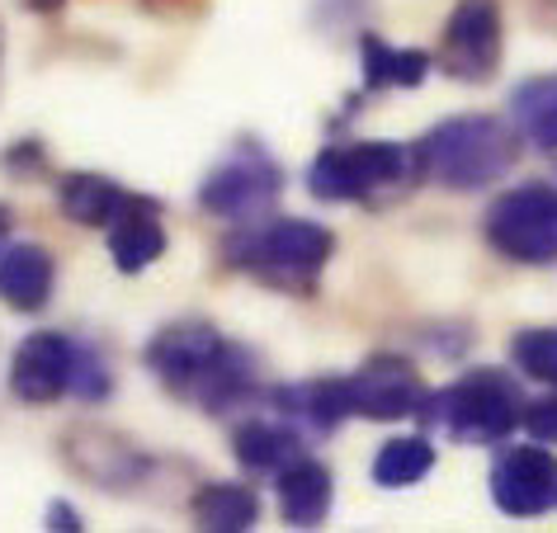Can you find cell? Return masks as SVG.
Instances as JSON below:
<instances>
[{
  "mask_svg": "<svg viewBox=\"0 0 557 533\" xmlns=\"http://www.w3.org/2000/svg\"><path fill=\"white\" fill-rule=\"evenodd\" d=\"M278 194H284V171L274 165L270 151L246 142V147H236L218 171H208L199 203H203V213H213L222 222H242L246 227V222H256Z\"/></svg>",
  "mask_w": 557,
  "mask_h": 533,
  "instance_id": "cell-7",
  "label": "cell"
},
{
  "mask_svg": "<svg viewBox=\"0 0 557 533\" xmlns=\"http://www.w3.org/2000/svg\"><path fill=\"white\" fill-rule=\"evenodd\" d=\"M430 468H435V444L425 434H401V439H387L373 458V482L383 491H407L416 482H425Z\"/></svg>",
  "mask_w": 557,
  "mask_h": 533,
  "instance_id": "cell-21",
  "label": "cell"
},
{
  "mask_svg": "<svg viewBox=\"0 0 557 533\" xmlns=\"http://www.w3.org/2000/svg\"><path fill=\"white\" fill-rule=\"evenodd\" d=\"M486 246L510 264H557V189L543 179L496 194L482 218Z\"/></svg>",
  "mask_w": 557,
  "mask_h": 533,
  "instance_id": "cell-6",
  "label": "cell"
},
{
  "mask_svg": "<svg viewBox=\"0 0 557 533\" xmlns=\"http://www.w3.org/2000/svg\"><path fill=\"white\" fill-rule=\"evenodd\" d=\"M24 5H29V10H58L62 0H24Z\"/></svg>",
  "mask_w": 557,
  "mask_h": 533,
  "instance_id": "cell-26",
  "label": "cell"
},
{
  "mask_svg": "<svg viewBox=\"0 0 557 533\" xmlns=\"http://www.w3.org/2000/svg\"><path fill=\"white\" fill-rule=\"evenodd\" d=\"M109 256H114L119 274H143L165 256V222L157 203L128 199V208L109 222Z\"/></svg>",
  "mask_w": 557,
  "mask_h": 533,
  "instance_id": "cell-13",
  "label": "cell"
},
{
  "mask_svg": "<svg viewBox=\"0 0 557 533\" xmlns=\"http://www.w3.org/2000/svg\"><path fill=\"white\" fill-rule=\"evenodd\" d=\"M76 355H81V345L58 331H38L29 340H20L15 359H10V392L29 406L62 401L76 377Z\"/></svg>",
  "mask_w": 557,
  "mask_h": 533,
  "instance_id": "cell-11",
  "label": "cell"
},
{
  "mask_svg": "<svg viewBox=\"0 0 557 533\" xmlns=\"http://www.w3.org/2000/svg\"><path fill=\"white\" fill-rule=\"evenodd\" d=\"M421 416L458 444H500L524 420V392L506 369H472L430 397Z\"/></svg>",
  "mask_w": 557,
  "mask_h": 533,
  "instance_id": "cell-4",
  "label": "cell"
},
{
  "mask_svg": "<svg viewBox=\"0 0 557 533\" xmlns=\"http://www.w3.org/2000/svg\"><path fill=\"white\" fill-rule=\"evenodd\" d=\"M359 62H364V90H416L430 76V52L393 48L379 34L359 38Z\"/></svg>",
  "mask_w": 557,
  "mask_h": 533,
  "instance_id": "cell-18",
  "label": "cell"
},
{
  "mask_svg": "<svg viewBox=\"0 0 557 533\" xmlns=\"http://www.w3.org/2000/svg\"><path fill=\"white\" fill-rule=\"evenodd\" d=\"M421 161L407 142H336L308 165V189L322 203H369L411 189Z\"/></svg>",
  "mask_w": 557,
  "mask_h": 533,
  "instance_id": "cell-5",
  "label": "cell"
},
{
  "mask_svg": "<svg viewBox=\"0 0 557 533\" xmlns=\"http://www.w3.org/2000/svg\"><path fill=\"white\" fill-rule=\"evenodd\" d=\"M133 194L119 185V179H109V175H90V171H81V175H66L62 179V189H58V203H62V213L76 222V227H95V232H109V222H114L123 208H128Z\"/></svg>",
  "mask_w": 557,
  "mask_h": 533,
  "instance_id": "cell-17",
  "label": "cell"
},
{
  "mask_svg": "<svg viewBox=\"0 0 557 533\" xmlns=\"http://www.w3.org/2000/svg\"><path fill=\"white\" fill-rule=\"evenodd\" d=\"M520 128L496 114H458L435 123L421 142H416V161H421V179L454 194L486 189L506 179L520 161Z\"/></svg>",
  "mask_w": 557,
  "mask_h": 533,
  "instance_id": "cell-2",
  "label": "cell"
},
{
  "mask_svg": "<svg viewBox=\"0 0 557 533\" xmlns=\"http://www.w3.org/2000/svg\"><path fill=\"white\" fill-rule=\"evenodd\" d=\"M553 157H557V147H553Z\"/></svg>",
  "mask_w": 557,
  "mask_h": 533,
  "instance_id": "cell-28",
  "label": "cell"
},
{
  "mask_svg": "<svg viewBox=\"0 0 557 533\" xmlns=\"http://www.w3.org/2000/svg\"><path fill=\"white\" fill-rule=\"evenodd\" d=\"M5 232H10V208L0 203V241H5Z\"/></svg>",
  "mask_w": 557,
  "mask_h": 533,
  "instance_id": "cell-27",
  "label": "cell"
},
{
  "mask_svg": "<svg viewBox=\"0 0 557 533\" xmlns=\"http://www.w3.org/2000/svg\"><path fill=\"white\" fill-rule=\"evenodd\" d=\"M109 387H114V377H109V363L95 355V349L81 345V355H76V377H72V397L100 401V397H109Z\"/></svg>",
  "mask_w": 557,
  "mask_h": 533,
  "instance_id": "cell-23",
  "label": "cell"
},
{
  "mask_svg": "<svg viewBox=\"0 0 557 533\" xmlns=\"http://www.w3.org/2000/svg\"><path fill=\"white\" fill-rule=\"evenodd\" d=\"M336 500V476L317 458H298L278 472V515L294 529H317Z\"/></svg>",
  "mask_w": 557,
  "mask_h": 533,
  "instance_id": "cell-15",
  "label": "cell"
},
{
  "mask_svg": "<svg viewBox=\"0 0 557 533\" xmlns=\"http://www.w3.org/2000/svg\"><path fill=\"white\" fill-rule=\"evenodd\" d=\"M274 406L284 420H294L298 430L308 434H331L341 420H350V392H345V377H308V383L278 387Z\"/></svg>",
  "mask_w": 557,
  "mask_h": 533,
  "instance_id": "cell-14",
  "label": "cell"
},
{
  "mask_svg": "<svg viewBox=\"0 0 557 533\" xmlns=\"http://www.w3.org/2000/svg\"><path fill=\"white\" fill-rule=\"evenodd\" d=\"M52 288H58V264H52L48 246H0V302L10 312H44Z\"/></svg>",
  "mask_w": 557,
  "mask_h": 533,
  "instance_id": "cell-12",
  "label": "cell"
},
{
  "mask_svg": "<svg viewBox=\"0 0 557 533\" xmlns=\"http://www.w3.org/2000/svg\"><path fill=\"white\" fill-rule=\"evenodd\" d=\"M147 369L175 397L203 406L208 416L232 411L256 392V359L208 321H171L151 335Z\"/></svg>",
  "mask_w": 557,
  "mask_h": 533,
  "instance_id": "cell-1",
  "label": "cell"
},
{
  "mask_svg": "<svg viewBox=\"0 0 557 533\" xmlns=\"http://www.w3.org/2000/svg\"><path fill=\"white\" fill-rule=\"evenodd\" d=\"M510 363L520 369L524 377L553 387L557 392V326H529V331H515L510 340Z\"/></svg>",
  "mask_w": 557,
  "mask_h": 533,
  "instance_id": "cell-22",
  "label": "cell"
},
{
  "mask_svg": "<svg viewBox=\"0 0 557 533\" xmlns=\"http://www.w3.org/2000/svg\"><path fill=\"white\" fill-rule=\"evenodd\" d=\"M524 425H529V434H534V439L557 444V397L539 401V406H524Z\"/></svg>",
  "mask_w": 557,
  "mask_h": 533,
  "instance_id": "cell-24",
  "label": "cell"
},
{
  "mask_svg": "<svg viewBox=\"0 0 557 533\" xmlns=\"http://www.w3.org/2000/svg\"><path fill=\"white\" fill-rule=\"evenodd\" d=\"M345 392H350V416H364V420H407V416H421L425 406L421 373L401 355L364 359L345 377Z\"/></svg>",
  "mask_w": 557,
  "mask_h": 533,
  "instance_id": "cell-10",
  "label": "cell"
},
{
  "mask_svg": "<svg viewBox=\"0 0 557 533\" xmlns=\"http://www.w3.org/2000/svg\"><path fill=\"white\" fill-rule=\"evenodd\" d=\"M510 123L524 142L543 151L557 147V76H529L510 90Z\"/></svg>",
  "mask_w": 557,
  "mask_h": 533,
  "instance_id": "cell-20",
  "label": "cell"
},
{
  "mask_svg": "<svg viewBox=\"0 0 557 533\" xmlns=\"http://www.w3.org/2000/svg\"><path fill=\"white\" fill-rule=\"evenodd\" d=\"M236 462H242L246 472H284L288 462L302 458V430L294 420H246L242 430H236Z\"/></svg>",
  "mask_w": 557,
  "mask_h": 533,
  "instance_id": "cell-16",
  "label": "cell"
},
{
  "mask_svg": "<svg viewBox=\"0 0 557 533\" xmlns=\"http://www.w3.org/2000/svg\"><path fill=\"white\" fill-rule=\"evenodd\" d=\"M48 519H52L48 529H81V515L72 510V505H62V500H58V505H52V510H48Z\"/></svg>",
  "mask_w": 557,
  "mask_h": 533,
  "instance_id": "cell-25",
  "label": "cell"
},
{
  "mask_svg": "<svg viewBox=\"0 0 557 533\" xmlns=\"http://www.w3.org/2000/svg\"><path fill=\"white\" fill-rule=\"evenodd\" d=\"M331 256H336V236L312 218H274L260 227L246 222V232L227 241V260L236 270L288 293H312Z\"/></svg>",
  "mask_w": 557,
  "mask_h": 533,
  "instance_id": "cell-3",
  "label": "cell"
},
{
  "mask_svg": "<svg viewBox=\"0 0 557 533\" xmlns=\"http://www.w3.org/2000/svg\"><path fill=\"white\" fill-rule=\"evenodd\" d=\"M189 515H194V524L208 533H246V529H256V519H260V496L242 482H213L194 496Z\"/></svg>",
  "mask_w": 557,
  "mask_h": 533,
  "instance_id": "cell-19",
  "label": "cell"
},
{
  "mask_svg": "<svg viewBox=\"0 0 557 533\" xmlns=\"http://www.w3.org/2000/svg\"><path fill=\"white\" fill-rule=\"evenodd\" d=\"M492 500L510 519L557 510V454L543 444H515L492 462Z\"/></svg>",
  "mask_w": 557,
  "mask_h": 533,
  "instance_id": "cell-9",
  "label": "cell"
},
{
  "mask_svg": "<svg viewBox=\"0 0 557 533\" xmlns=\"http://www.w3.org/2000/svg\"><path fill=\"white\" fill-rule=\"evenodd\" d=\"M500 52H506V24H500L496 0H458L440 34L444 76L463 80V86H482L500 72Z\"/></svg>",
  "mask_w": 557,
  "mask_h": 533,
  "instance_id": "cell-8",
  "label": "cell"
}]
</instances>
